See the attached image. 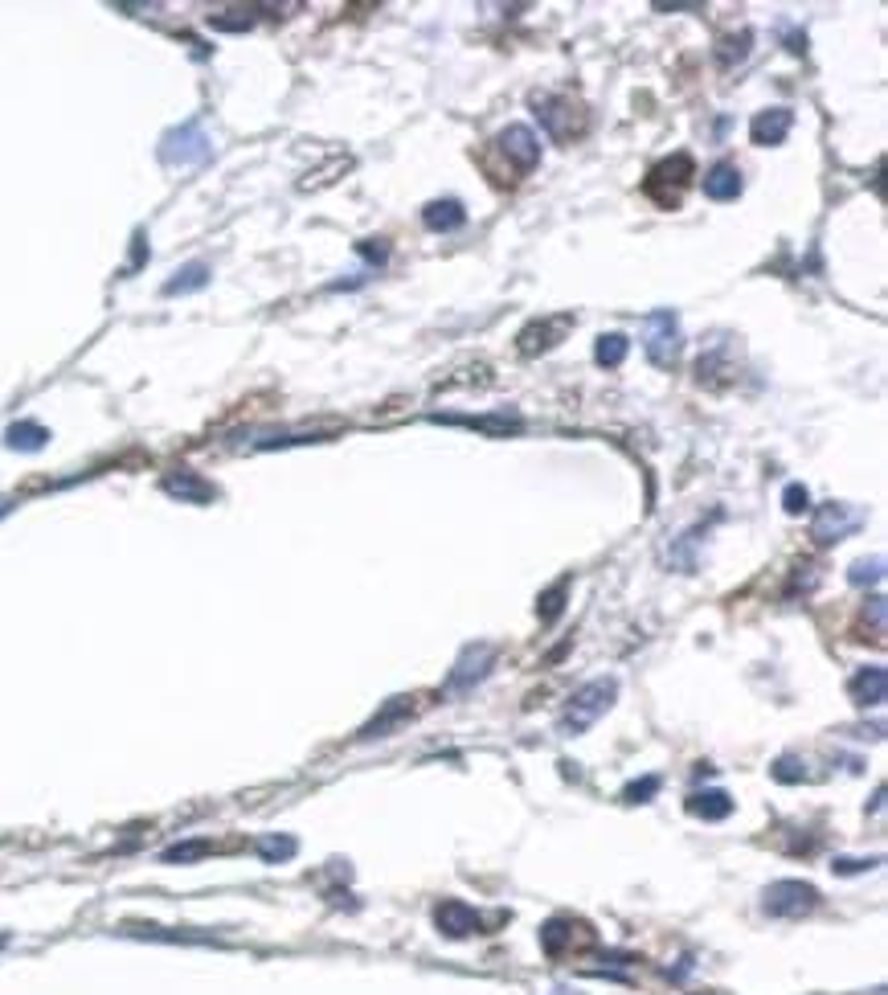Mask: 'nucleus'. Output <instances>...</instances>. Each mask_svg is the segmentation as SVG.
I'll return each mask as SVG.
<instances>
[{"instance_id":"ddd939ff","label":"nucleus","mask_w":888,"mask_h":995,"mask_svg":"<svg viewBox=\"0 0 888 995\" xmlns=\"http://www.w3.org/2000/svg\"><path fill=\"white\" fill-rule=\"evenodd\" d=\"M884 692H888V672H884V664H868V668H860V672L848 680V697H852L860 709H880V705H884Z\"/></svg>"},{"instance_id":"f03ea898","label":"nucleus","mask_w":888,"mask_h":995,"mask_svg":"<svg viewBox=\"0 0 888 995\" xmlns=\"http://www.w3.org/2000/svg\"><path fill=\"white\" fill-rule=\"evenodd\" d=\"M643 353L655 369H672L684 353V332H680V316L672 308H659L643 320Z\"/></svg>"},{"instance_id":"f8f14e48","label":"nucleus","mask_w":888,"mask_h":995,"mask_svg":"<svg viewBox=\"0 0 888 995\" xmlns=\"http://www.w3.org/2000/svg\"><path fill=\"white\" fill-rule=\"evenodd\" d=\"M790 127H794V111L790 107H770V111L753 115L749 136H753V144H758V148H774V144H782L790 136Z\"/></svg>"},{"instance_id":"7ed1b4c3","label":"nucleus","mask_w":888,"mask_h":995,"mask_svg":"<svg viewBox=\"0 0 888 995\" xmlns=\"http://www.w3.org/2000/svg\"><path fill=\"white\" fill-rule=\"evenodd\" d=\"M532 107H537V119H541V127L549 132V140H557V144H569L573 136L586 132V111H582V103H573L569 95H537V99H532Z\"/></svg>"},{"instance_id":"bb28decb","label":"nucleus","mask_w":888,"mask_h":995,"mask_svg":"<svg viewBox=\"0 0 888 995\" xmlns=\"http://www.w3.org/2000/svg\"><path fill=\"white\" fill-rule=\"evenodd\" d=\"M770 774L778 778V783H803V778H807V762L794 758V754H782V758L770 766Z\"/></svg>"},{"instance_id":"9d476101","label":"nucleus","mask_w":888,"mask_h":995,"mask_svg":"<svg viewBox=\"0 0 888 995\" xmlns=\"http://www.w3.org/2000/svg\"><path fill=\"white\" fill-rule=\"evenodd\" d=\"M500 152L516 164V172H532V168L541 164V140H537V132H532V127H524V123L504 127V132H500Z\"/></svg>"},{"instance_id":"473e14b6","label":"nucleus","mask_w":888,"mask_h":995,"mask_svg":"<svg viewBox=\"0 0 888 995\" xmlns=\"http://www.w3.org/2000/svg\"><path fill=\"white\" fill-rule=\"evenodd\" d=\"M545 995H582V991H573V987H565V983H553Z\"/></svg>"},{"instance_id":"5701e85b","label":"nucleus","mask_w":888,"mask_h":995,"mask_svg":"<svg viewBox=\"0 0 888 995\" xmlns=\"http://www.w3.org/2000/svg\"><path fill=\"white\" fill-rule=\"evenodd\" d=\"M123 934L152 938V942H213L209 934H197V930H168V926H123Z\"/></svg>"},{"instance_id":"dca6fc26","label":"nucleus","mask_w":888,"mask_h":995,"mask_svg":"<svg viewBox=\"0 0 888 995\" xmlns=\"http://www.w3.org/2000/svg\"><path fill=\"white\" fill-rule=\"evenodd\" d=\"M688 811H692L696 819H704V824H721V819L733 815V799H729L721 787H708V791L688 795Z\"/></svg>"},{"instance_id":"20e7f679","label":"nucleus","mask_w":888,"mask_h":995,"mask_svg":"<svg viewBox=\"0 0 888 995\" xmlns=\"http://www.w3.org/2000/svg\"><path fill=\"white\" fill-rule=\"evenodd\" d=\"M819 905V889L811 881H774L762 893V910L770 918H807Z\"/></svg>"},{"instance_id":"412c9836","label":"nucleus","mask_w":888,"mask_h":995,"mask_svg":"<svg viewBox=\"0 0 888 995\" xmlns=\"http://www.w3.org/2000/svg\"><path fill=\"white\" fill-rule=\"evenodd\" d=\"M205 283H209V267L205 263H189V267H181L164 283V295H189V291H201Z\"/></svg>"},{"instance_id":"c85d7f7f","label":"nucleus","mask_w":888,"mask_h":995,"mask_svg":"<svg viewBox=\"0 0 888 995\" xmlns=\"http://www.w3.org/2000/svg\"><path fill=\"white\" fill-rule=\"evenodd\" d=\"M848 578H852V586H876V582L884 578V561H880V557H872V561H856Z\"/></svg>"},{"instance_id":"a211bd4d","label":"nucleus","mask_w":888,"mask_h":995,"mask_svg":"<svg viewBox=\"0 0 888 995\" xmlns=\"http://www.w3.org/2000/svg\"><path fill=\"white\" fill-rule=\"evenodd\" d=\"M410 717V697H393V701H385V709L361 729V742H373V738H389V733L397 729Z\"/></svg>"},{"instance_id":"c756f323","label":"nucleus","mask_w":888,"mask_h":995,"mask_svg":"<svg viewBox=\"0 0 888 995\" xmlns=\"http://www.w3.org/2000/svg\"><path fill=\"white\" fill-rule=\"evenodd\" d=\"M782 508H786V516H803V512L811 508V492H807L803 484H790V488L782 492Z\"/></svg>"},{"instance_id":"1a4fd4ad","label":"nucleus","mask_w":888,"mask_h":995,"mask_svg":"<svg viewBox=\"0 0 888 995\" xmlns=\"http://www.w3.org/2000/svg\"><path fill=\"white\" fill-rule=\"evenodd\" d=\"M434 926H438V934H447V938H471V934H483V914L475 910V905L451 897V901H442L434 910Z\"/></svg>"},{"instance_id":"423d86ee","label":"nucleus","mask_w":888,"mask_h":995,"mask_svg":"<svg viewBox=\"0 0 888 995\" xmlns=\"http://www.w3.org/2000/svg\"><path fill=\"white\" fill-rule=\"evenodd\" d=\"M492 664H496V647L492 643H471L467 652L455 660V668H451V676H447V692H471L475 684H483L487 680V672H492Z\"/></svg>"},{"instance_id":"cd10ccee","label":"nucleus","mask_w":888,"mask_h":995,"mask_svg":"<svg viewBox=\"0 0 888 995\" xmlns=\"http://www.w3.org/2000/svg\"><path fill=\"white\" fill-rule=\"evenodd\" d=\"M565 594H569V586H565V582H557L549 594H541V602H537V615H541V623H553V619L565 611Z\"/></svg>"},{"instance_id":"b1692460","label":"nucleus","mask_w":888,"mask_h":995,"mask_svg":"<svg viewBox=\"0 0 888 995\" xmlns=\"http://www.w3.org/2000/svg\"><path fill=\"white\" fill-rule=\"evenodd\" d=\"M569 942H573V926L565 918H553V922L541 926V950H545V955H561Z\"/></svg>"},{"instance_id":"2eb2a0df","label":"nucleus","mask_w":888,"mask_h":995,"mask_svg":"<svg viewBox=\"0 0 888 995\" xmlns=\"http://www.w3.org/2000/svg\"><path fill=\"white\" fill-rule=\"evenodd\" d=\"M741 189H745L741 168L729 164V160H721V164H713V168L704 172V197L708 201H737Z\"/></svg>"},{"instance_id":"0eeeda50","label":"nucleus","mask_w":888,"mask_h":995,"mask_svg":"<svg viewBox=\"0 0 888 995\" xmlns=\"http://www.w3.org/2000/svg\"><path fill=\"white\" fill-rule=\"evenodd\" d=\"M860 525H864V512L860 508H852V504H823L815 512V521H811V537L819 545H835L843 537H852Z\"/></svg>"},{"instance_id":"39448f33","label":"nucleus","mask_w":888,"mask_h":995,"mask_svg":"<svg viewBox=\"0 0 888 995\" xmlns=\"http://www.w3.org/2000/svg\"><path fill=\"white\" fill-rule=\"evenodd\" d=\"M209 152H213V144H209L205 127L197 119L172 127V132L160 140V160L164 164H201V160H209Z\"/></svg>"},{"instance_id":"a878e982","label":"nucleus","mask_w":888,"mask_h":995,"mask_svg":"<svg viewBox=\"0 0 888 995\" xmlns=\"http://www.w3.org/2000/svg\"><path fill=\"white\" fill-rule=\"evenodd\" d=\"M205 852H209V840H181V844L164 848L160 860H164V864H189V860H201Z\"/></svg>"},{"instance_id":"6e6552de","label":"nucleus","mask_w":888,"mask_h":995,"mask_svg":"<svg viewBox=\"0 0 888 995\" xmlns=\"http://www.w3.org/2000/svg\"><path fill=\"white\" fill-rule=\"evenodd\" d=\"M692 177V156H672V160H663V164H655L651 168V177H647V193H655V201L659 205H676L680 197V185Z\"/></svg>"},{"instance_id":"7c9ffc66","label":"nucleus","mask_w":888,"mask_h":995,"mask_svg":"<svg viewBox=\"0 0 888 995\" xmlns=\"http://www.w3.org/2000/svg\"><path fill=\"white\" fill-rule=\"evenodd\" d=\"M655 791H659V774H647V778H639V783H631V787L623 791V799H627V803H651Z\"/></svg>"},{"instance_id":"aec40b11","label":"nucleus","mask_w":888,"mask_h":995,"mask_svg":"<svg viewBox=\"0 0 888 995\" xmlns=\"http://www.w3.org/2000/svg\"><path fill=\"white\" fill-rule=\"evenodd\" d=\"M627 353H631V340H627L623 332H606V336H598V344H594V361L606 365V369H618V365L627 361Z\"/></svg>"},{"instance_id":"6ab92c4d","label":"nucleus","mask_w":888,"mask_h":995,"mask_svg":"<svg viewBox=\"0 0 888 995\" xmlns=\"http://www.w3.org/2000/svg\"><path fill=\"white\" fill-rule=\"evenodd\" d=\"M46 443H50V430L41 422H13L5 430V447H13V451H41Z\"/></svg>"},{"instance_id":"f3484780","label":"nucleus","mask_w":888,"mask_h":995,"mask_svg":"<svg viewBox=\"0 0 888 995\" xmlns=\"http://www.w3.org/2000/svg\"><path fill=\"white\" fill-rule=\"evenodd\" d=\"M422 222H426V230H434V234H451V230H459V226L467 222V209H463V201H455V197H447V201H430V205L422 209Z\"/></svg>"},{"instance_id":"f257e3e1","label":"nucleus","mask_w":888,"mask_h":995,"mask_svg":"<svg viewBox=\"0 0 888 995\" xmlns=\"http://www.w3.org/2000/svg\"><path fill=\"white\" fill-rule=\"evenodd\" d=\"M614 697H618V680L614 676H598V680L582 684L569 697V705H565V713L557 721V733L561 738H582V733L614 705Z\"/></svg>"},{"instance_id":"4be33fe9","label":"nucleus","mask_w":888,"mask_h":995,"mask_svg":"<svg viewBox=\"0 0 888 995\" xmlns=\"http://www.w3.org/2000/svg\"><path fill=\"white\" fill-rule=\"evenodd\" d=\"M442 422L471 426V430H483V435H512V430H520V418H508V414H479V418H442Z\"/></svg>"},{"instance_id":"393cba45","label":"nucleus","mask_w":888,"mask_h":995,"mask_svg":"<svg viewBox=\"0 0 888 995\" xmlns=\"http://www.w3.org/2000/svg\"><path fill=\"white\" fill-rule=\"evenodd\" d=\"M299 852V840L295 836H266V840H258V856L266 860V864H283V860H291Z\"/></svg>"},{"instance_id":"4468645a","label":"nucleus","mask_w":888,"mask_h":995,"mask_svg":"<svg viewBox=\"0 0 888 995\" xmlns=\"http://www.w3.org/2000/svg\"><path fill=\"white\" fill-rule=\"evenodd\" d=\"M172 500H181V504H209L213 496H217V488L209 484V480H201V475L197 471H168L164 475V484H160Z\"/></svg>"},{"instance_id":"72a5a7b5","label":"nucleus","mask_w":888,"mask_h":995,"mask_svg":"<svg viewBox=\"0 0 888 995\" xmlns=\"http://www.w3.org/2000/svg\"><path fill=\"white\" fill-rule=\"evenodd\" d=\"M0 946H5V934H0Z\"/></svg>"},{"instance_id":"2f4dec72","label":"nucleus","mask_w":888,"mask_h":995,"mask_svg":"<svg viewBox=\"0 0 888 995\" xmlns=\"http://www.w3.org/2000/svg\"><path fill=\"white\" fill-rule=\"evenodd\" d=\"M876 864H880L876 856H872V860H856V856H839V860L831 864V869H835L839 877H856V873H868V869H876Z\"/></svg>"},{"instance_id":"9b49d317","label":"nucleus","mask_w":888,"mask_h":995,"mask_svg":"<svg viewBox=\"0 0 888 995\" xmlns=\"http://www.w3.org/2000/svg\"><path fill=\"white\" fill-rule=\"evenodd\" d=\"M573 328V316L565 312V316H553V320H537V324H528L524 332H520V353L524 357H537V353H549L553 344H561V336Z\"/></svg>"}]
</instances>
